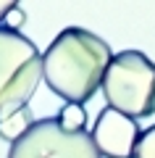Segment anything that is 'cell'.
Returning a JSON list of instances; mask_svg holds the SVG:
<instances>
[{"instance_id": "7", "label": "cell", "mask_w": 155, "mask_h": 158, "mask_svg": "<svg viewBox=\"0 0 155 158\" xmlns=\"http://www.w3.org/2000/svg\"><path fill=\"white\" fill-rule=\"evenodd\" d=\"M58 124L63 127V129L68 132H84L87 129V111H84L82 106H63L61 111H58Z\"/></svg>"}, {"instance_id": "9", "label": "cell", "mask_w": 155, "mask_h": 158, "mask_svg": "<svg viewBox=\"0 0 155 158\" xmlns=\"http://www.w3.org/2000/svg\"><path fill=\"white\" fill-rule=\"evenodd\" d=\"M134 158H155V127L142 129L139 142L134 148Z\"/></svg>"}, {"instance_id": "1", "label": "cell", "mask_w": 155, "mask_h": 158, "mask_svg": "<svg viewBox=\"0 0 155 158\" xmlns=\"http://www.w3.org/2000/svg\"><path fill=\"white\" fill-rule=\"evenodd\" d=\"M113 50L103 37L82 27H66L42 53V79L68 106H82L103 87Z\"/></svg>"}, {"instance_id": "8", "label": "cell", "mask_w": 155, "mask_h": 158, "mask_svg": "<svg viewBox=\"0 0 155 158\" xmlns=\"http://www.w3.org/2000/svg\"><path fill=\"white\" fill-rule=\"evenodd\" d=\"M24 24H27V11H24L18 3H8V0H0V27L18 32Z\"/></svg>"}, {"instance_id": "2", "label": "cell", "mask_w": 155, "mask_h": 158, "mask_svg": "<svg viewBox=\"0 0 155 158\" xmlns=\"http://www.w3.org/2000/svg\"><path fill=\"white\" fill-rule=\"evenodd\" d=\"M108 108L129 118H147L155 113V61L142 50H121L113 56L103 79Z\"/></svg>"}, {"instance_id": "3", "label": "cell", "mask_w": 155, "mask_h": 158, "mask_svg": "<svg viewBox=\"0 0 155 158\" xmlns=\"http://www.w3.org/2000/svg\"><path fill=\"white\" fill-rule=\"evenodd\" d=\"M42 79V53L21 32L0 27V118L29 106Z\"/></svg>"}, {"instance_id": "4", "label": "cell", "mask_w": 155, "mask_h": 158, "mask_svg": "<svg viewBox=\"0 0 155 158\" xmlns=\"http://www.w3.org/2000/svg\"><path fill=\"white\" fill-rule=\"evenodd\" d=\"M8 158H103L95 148L92 132H68L58 118H39L29 132L16 140Z\"/></svg>"}, {"instance_id": "6", "label": "cell", "mask_w": 155, "mask_h": 158, "mask_svg": "<svg viewBox=\"0 0 155 158\" xmlns=\"http://www.w3.org/2000/svg\"><path fill=\"white\" fill-rule=\"evenodd\" d=\"M32 124H34L32 108H29V106H21V108H16V111H11L8 116L0 118V137L8 140V142L13 145L16 140H21V137L29 132V127H32Z\"/></svg>"}, {"instance_id": "5", "label": "cell", "mask_w": 155, "mask_h": 158, "mask_svg": "<svg viewBox=\"0 0 155 158\" xmlns=\"http://www.w3.org/2000/svg\"><path fill=\"white\" fill-rule=\"evenodd\" d=\"M139 124L134 118L124 116V113L113 111V108H103L95 118L92 127V140L95 148L103 158H134V148L139 142Z\"/></svg>"}]
</instances>
